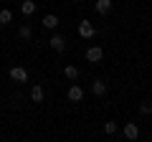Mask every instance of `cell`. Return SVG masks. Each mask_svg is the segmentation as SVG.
Instances as JSON below:
<instances>
[{
    "label": "cell",
    "instance_id": "4",
    "mask_svg": "<svg viewBox=\"0 0 152 142\" xmlns=\"http://www.w3.org/2000/svg\"><path fill=\"white\" fill-rule=\"evenodd\" d=\"M10 79H13V81H26L28 71L23 69V66H13V69H10Z\"/></svg>",
    "mask_w": 152,
    "mask_h": 142
},
{
    "label": "cell",
    "instance_id": "17",
    "mask_svg": "<svg viewBox=\"0 0 152 142\" xmlns=\"http://www.w3.org/2000/svg\"><path fill=\"white\" fill-rule=\"evenodd\" d=\"M71 3H81V0H71Z\"/></svg>",
    "mask_w": 152,
    "mask_h": 142
},
{
    "label": "cell",
    "instance_id": "9",
    "mask_svg": "<svg viewBox=\"0 0 152 142\" xmlns=\"http://www.w3.org/2000/svg\"><path fill=\"white\" fill-rule=\"evenodd\" d=\"M69 99H71V102H81V99H84V91H81V86H76V84H74V86L69 89Z\"/></svg>",
    "mask_w": 152,
    "mask_h": 142
},
{
    "label": "cell",
    "instance_id": "7",
    "mask_svg": "<svg viewBox=\"0 0 152 142\" xmlns=\"http://www.w3.org/2000/svg\"><path fill=\"white\" fill-rule=\"evenodd\" d=\"M64 76L69 79V81H76V79H79V69L71 66V64H66V66H64Z\"/></svg>",
    "mask_w": 152,
    "mask_h": 142
},
{
    "label": "cell",
    "instance_id": "11",
    "mask_svg": "<svg viewBox=\"0 0 152 142\" xmlns=\"http://www.w3.org/2000/svg\"><path fill=\"white\" fill-rule=\"evenodd\" d=\"M41 23H43V28H48V31H53V28L58 26V18H56L53 13H51V15H46V18H43Z\"/></svg>",
    "mask_w": 152,
    "mask_h": 142
},
{
    "label": "cell",
    "instance_id": "2",
    "mask_svg": "<svg viewBox=\"0 0 152 142\" xmlns=\"http://www.w3.org/2000/svg\"><path fill=\"white\" fill-rule=\"evenodd\" d=\"M102 59H104V51L99 48V46H91V48H86V61H89V64H99Z\"/></svg>",
    "mask_w": 152,
    "mask_h": 142
},
{
    "label": "cell",
    "instance_id": "1",
    "mask_svg": "<svg viewBox=\"0 0 152 142\" xmlns=\"http://www.w3.org/2000/svg\"><path fill=\"white\" fill-rule=\"evenodd\" d=\"M79 36H81V38H94V36H96V28L91 26V20L79 23Z\"/></svg>",
    "mask_w": 152,
    "mask_h": 142
},
{
    "label": "cell",
    "instance_id": "10",
    "mask_svg": "<svg viewBox=\"0 0 152 142\" xmlns=\"http://www.w3.org/2000/svg\"><path fill=\"white\" fill-rule=\"evenodd\" d=\"M91 91L96 94V97H104V94H107V84H104L102 79H96V81L91 84Z\"/></svg>",
    "mask_w": 152,
    "mask_h": 142
},
{
    "label": "cell",
    "instance_id": "6",
    "mask_svg": "<svg viewBox=\"0 0 152 142\" xmlns=\"http://www.w3.org/2000/svg\"><path fill=\"white\" fill-rule=\"evenodd\" d=\"M124 137H127V140H137V137H140V127L132 124V122L124 124Z\"/></svg>",
    "mask_w": 152,
    "mask_h": 142
},
{
    "label": "cell",
    "instance_id": "8",
    "mask_svg": "<svg viewBox=\"0 0 152 142\" xmlns=\"http://www.w3.org/2000/svg\"><path fill=\"white\" fill-rule=\"evenodd\" d=\"M20 13H23V15H33V13H36V3H31V0H23V3H20Z\"/></svg>",
    "mask_w": 152,
    "mask_h": 142
},
{
    "label": "cell",
    "instance_id": "16",
    "mask_svg": "<svg viewBox=\"0 0 152 142\" xmlns=\"http://www.w3.org/2000/svg\"><path fill=\"white\" fill-rule=\"evenodd\" d=\"M140 112H142V114H152V104L150 102H142L140 104Z\"/></svg>",
    "mask_w": 152,
    "mask_h": 142
},
{
    "label": "cell",
    "instance_id": "13",
    "mask_svg": "<svg viewBox=\"0 0 152 142\" xmlns=\"http://www.w3.org/2000/svg\"><path fill=\"white\" fill-rule=\"evenodd\" d=\"M10 20H13V13L8 10V8H5V10H0V23H3V26H8Z\"/></svg>",
    "mask_w": 152,
    "mask_h": 142
},
{
    "label": "cell",
    "instance_id": "12",
    "mask_svg": "<svg viewBox=\"0 0 152 142\" xmlns=\"http://www.w3.org/2000/svg\"><path fill=\"white\" fill-rule=\"evenodd\" d=\"M31 99L36 104H41V102H43V89H41V86H33L31 89Z\"/></svg>",
    "mask_w": 152,
    "mask_h": 142
},
{
    "label": "cell",
    "instance_id": "5",
    "mask_svg": "<svg viewBox=\"0 0 152 142\" xmlns=\"http://www.w3.org/2000/svg\"><path fill=\"white\" fill-rule=\"evenodd\" d=\"M94 8H96L99 15H107V13L112 10V0H96V3H94Z\"/></svg>",
    "mask_w": 152,
    "mask_h": 142
},
{
    "label": "cell",
    "instance_id": "3",
    "mask_svg": "<svg viewBox=\"0 0 152 142\" xmlns=\"http://www.w3.org/2000/svg\"><path fill=\"white\" fill-rule=\"evenodd\" d=\"M48 46H51L53 51H58V53H61V51H66V41H64V36H58V33H53V36H51Z\"/></svg>",
    "mask_w": 152,
    "mask_h": 142
},
{
    "label": "cell",
    "instance_id": "15",
    "mask_svg": "<svg viewBox=\"0 0 152 142\" xmlns=\"http://www.w3.org/2000/svg\"><path fill=\"white\" fill-rule=\"evenodd\" d=\"M104 132H107V135H114V132H117V122H107V124H104Z\"/></svg>",
    "mask_w": 152,
    "mask_h": 142
},
{
    "label": "cell",
    "instance_id": "14",
    "mask_svg": "<svg viewBox=\"0 0 152 142\" xmlns=\"http://www.w3.org/2000/svg\"><path fill=\"white\" fill-rule=\"evenodd\" d=\"M18 36H20V38H33V31H31V26H20V31H18Z\"/></svg>",
    "mask_w": 152,
    "mask_h": 142
}]
</instances>
